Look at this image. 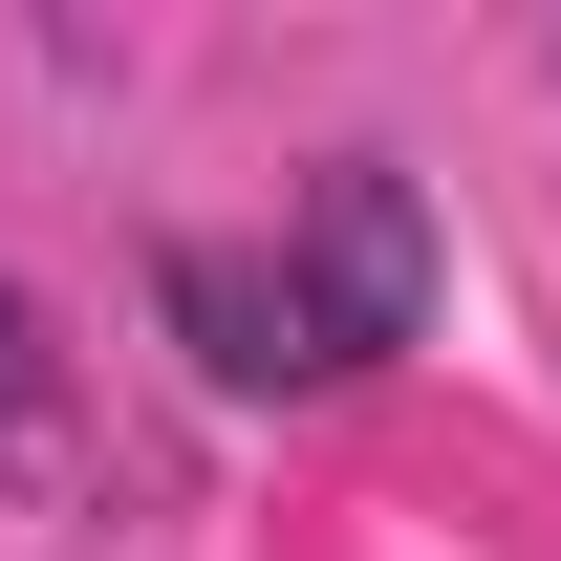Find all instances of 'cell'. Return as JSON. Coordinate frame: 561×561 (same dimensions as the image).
<instances>
[{"label": "cell", "mask_w": 561, "mask_h": 561, "mask_svg": "<svg viewBox=\"0 0 561 561\" xmlns=\"http://www.w3.org/2000/svg\"><path fill=\"white\" fill-rule=\"evenodd\" d=\"M22 389H44V324H22V302H0V411H22Z\"/></svg>", "instance_id": "2"}, {"label": "cell", "mask_w": 561, "mask_h": 561, "mask_svg": "<svg viewBox=\"0 0 561 561\" xmlns=\"http://www.w3.org/2000/svg\"><path fill=\"white\" fill-rule=\"evenodd\" d=\"M173 324L216 389H346L432 324V195L389 151H346L302 195V238H173Z\"/></svg>", "instance_id": "1"}]
</instances>
